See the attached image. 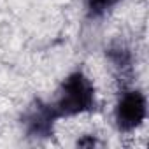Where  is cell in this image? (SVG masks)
<instances>
[{
    "mask_svg": "<svg viewBox=\"0 0 149 149\" xmlns=\"http://www.w3.org/2000/svg\"><path fill=\"white\" fill-rule=\"evenodd\" d=\"M51 104L60 119L91 114L98 107L95 84L84 70H72L60 83L56 97L51 100Z\"/></svg>",
    "mask_w": 149,
    "mask_h": 149,
    "instance_id": "obj_1",
    "label": "cell"
},
{
    "mask_svg": "<svg viewBox=\"0 0 149 149\" xmlns=\"http://www.w3.org/2000/svg\"><path fill=\"white\" fill-rule=\"evenodd\" d=\"M114 125L119 133L137 132L147 119V98L139 88H125L114 104Z\"/></svg>",
    "mask_w": 149,
    "mask_h": 149,
    "instance_id": "obj_2",
    "label": "cell"
},
{
    "mask_svg": "<svg viewBox=\"0 0 149 149\" xmlns=\"http://www.w3.org/2000/svg\"><path fill=\"white\" fill-rule=\"evenodd\" d=\"M60 121V116L56 114L51 102L35 100L32 102L21 118L23 132L26 137L33 140H46L54 135V128Z\"/></svg>",
    "mask_w": 149,
    "mask_h": 149,
    "instance_id": "obj_3",
    "label": "cell"
},
{
    "mask_svg": "<svg viewBox=\"0 0 149 149\" xmlns=\"http://www.w3.org/2000/svg\"><path fill=\"white\" fill-rule=\"evenodd\" d=\"M123 0H84V13L88 19H104Z\"/></svg>",
    "mask_w": 149,
    "mask_h": 149,
    "instance_id": "obj_4",
    "label": "cell"
},
{
    "mask_svg": "<svg viewBox=\"0 0 149 149\" xmlns=\"http://www.w3.org/2000/svg\"><path fill=\"white\" fill-rule=\"evenodd\" d=\"M105 54H107V60L112 63V67L118 68L119 72H126L132 68L133 56H132V51L125 44H112Z\"/></svg>",
    "mask_w": 149,
    "mask_h": 149,
    "instance_id": "obj_5",
    "label": "cell"
},
{
    "mask_svg": "<svg viewBox=\"0 0 149 149\" xmlns=\"http://www.w3.org/2000/svg\"><path fill=\"white\" fill-rule=\"evenodd\" d=\"M76 146H79V147H97V146H100V140L97 139V135L84 133L76 140Z\"/></svg>",
    "mask_w": 149,
    "mask_h": 149,
    "instance_id": "obj_6",
    "label": "cell"
}]
</instances>
